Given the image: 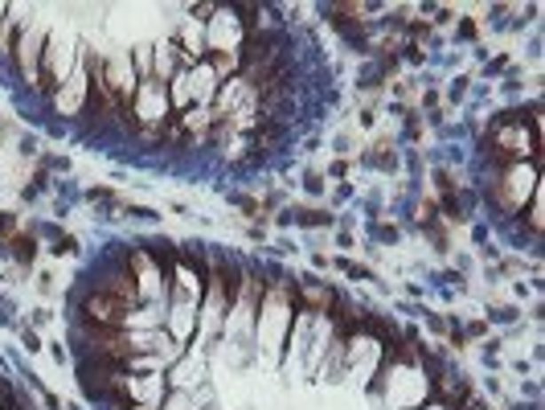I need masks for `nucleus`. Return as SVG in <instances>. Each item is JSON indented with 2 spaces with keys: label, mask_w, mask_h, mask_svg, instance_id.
<instances>
[{
  "label": "nucleus",
  "mask_w": 545,
  "mask_h": 410,
  "mask_svg": "<svg viewBox=\"0 0 545 410\" xmlns=\"http://www.w3.org/2000/svg\"><path fill=\"white\" fill-rule=\"evenodd\" d=\"M75 238H62V242H58V255H75Z\"/></svg>",
  "instance_id": "nucleus-14"
},
{
  "label": "nucleus",
  "mask_w": 545,
  "mask_h": 410,
  "mask_svg": "<svg viewBox=\"0 0 545 410\" xmlns=\"http://www.w3.org/2000/svg\"><path fill=\"white\" fill-rule=\"evenodd\" d=\"M541 230H545V222H541V185H537L533 189V209H529V234L541 238Z\"/></svg>",
  "instance_id": "nucleus-8"
},
{
  "label": "nucleus",
  "mask_w": 545,
  "mask_h": 410,
  "mask_svg": "<svg viewBox=\"0 0 545 410\" xmlns=\"http://www.w3.org/2000/svg\"><path fill=\"white\" fill-rule=\"evenodd\" d=\"M468 410H484V406H468Z\"/></svg>",
  "instance_id": "nucleus-16"
},
{
  "label": "nucleus",
  "mask_w": 545,
  "mask_h": 410,
  "mask_svg": "<svg viewBox=\"0 0 545 410\" xmlns=\"http://www.w3.org/2000/svg\"><path fill=\"white\" fill-rule=\"evenodd\" d=\"M205 62H209V70H214L217 83H225V78H238V54H222V50H209L205 54Z\"/></svg>",
  "instance_id": "nucleus-6"
},
{
  "label": "nucleus",
  "mask_w": 545,
  "mask_h": 410,
  "mask_svg": "<svg viewBox=\"0 0 545 410\" xmlns=\"http://www.w3.org/2000/svg\"><path fill=\"white\" fill-rule=\"evenodd\" d=\"M12 255H17V259L21 263H33V255H37V242H33V238H12Z\"/></svg>",
  "instance_id": "nucleus-10"
},
{
  "label": "nucleus",
  "mask_w": 545,
  "mask_h": 410,
  "mask_svg": "<svg viewBox=\"0 0 545 410\" xmlns=\"http://www.w3.org/2000/svg\"><path fill=\"white\" fill-rule=\"evenodd\" d=\"M128 312L131 308H123L119 300H111V296H99L91 292L83 300V308H78V324H83L86 333H115V328H128Z\"/></svg>",
  "instance_id": "nucleus-3"
},
{
  "label": "nucleus",
  "mask_w": 545,
  "mask_h": 410,
  "mask_svg": "<svg viewBox=\"0 0 545 410\" xmlns=\"http://www.w3.org/2000/svg\"><path fill=\"white\" fill-rule=\"evenodd\" d=\"M136 78H139V83H148V78H152V50H148V45H139V50H136Z\"/></svg>",
  "instance_id": "nucleus-9"
},
{
  "label": "nucleus",
  "mask_w": 545,
  "mask_h": 410,
  "mask_svg": "<svg viewBox=\"0 0 545 410\" xmlns=\"http://www.w3.org/2000/svg\"><path fill=\"white\" fill-rule=\"evenodd\" d=\"M296 217H300L304 226H324V222H328V214H320V209H300Z\"/></svg>",
  "instance_id": "nucleus-11"
},
{
  "label": "nucleus",
  "mask_w": 545,
  "mask_h": 410,
  "mask_svg": "<svg viewBox=\"0 0 545 410\" xmlns=\"http://www.w3.org/2000/svg\"><path fill=\"white\" fill-rule=\"evenodd\" d=\"M209 12H214V4H197V9H193V21H205Z\"/></svg>",
  "instance_id": "nucleus-13"
},
{
  "label": "nucleus",
  "mask_w": 545,
  "mask_h": 410,
  "mask_svg": "<svg viewBox=\"0 0 545 410\" xmlns=\"http://www.w3.org/2000/svg\"><path fill=\"white\" fill-rule=\"evenodd\" d=\"M4 17H9V9H4V4H0V25H4Z\"/></svg>",
  "instance_id": "nucleus-15"
},
{
  "label": "nucleus",
  "mask_w": 545,
  "mask_h": 410,
  "mask_svg": "<svg viewBox=\"0 0 545 410\" xmlns=\"http://www.w3.org/2000/svg\"><path fill=\"white\" fill-rule=\"evenodd\" d=\"M296 296H300V300H308L312 308H328V304H332V296L324 292V288H316V283H304Z\"/></svg>",
  "instance_id": "nucleus-7"
},
{
  "label": "nucleus",
  "mask_w": 545,
  "mask_h": 410,
  "mask_svg": "<svg viewBox=\"0 0 545 410\" xmlns=\"http://www.w3.org/2000/svg\"><path fill=\"white\" fill-rule=\"evenodd\" d=\"M541 148V140H537L533 131H525V123L509 111V115L496 119V128L488 131V140H484V152H488V161H496L504 169V164H517L525 161V156H533V152Z\"/></svg>",
  "instance_id": "nucleus-1"
},
{
  "label": "nucleus",
  "mask_w": 545,
  "mask_h": 410,
  "mask_svg": "<svg viewBox=\"0 0 545 410\" xmlns=\"http://www.w3.org/2000/svg\"><path fill=\"white\" fill-rule=\"evenodd\" d=\"M537 185H541V177H537V169H529L525 161L504 164L501 181H492V201L501 205L504 214H517V209H525V197H533Z\"/></svg>",
  "instance_id": "nucleus-2"
},
{
  "label": "nucleus",
  "mask_w": 545,
  "mask_h": 410,
  "mask_svg": "<svg viewBox=\"0 0 545 410\" xmlns=\"http://www.w3.org/2000/svg\"><path fill=\"white\" fill-rule=\"evenodd\" d=\"M161 410H189V402H185V394H172L169 406H161Z\"/></svg>",
  "instance_id": "nucleus-12"
},
{
  "label": "nucleus",
  "mask_w": 545,
  "mask_h": 410,
  "mask_svg": "<svg viewBox=\"0 0 545 410\" xmlns=\"http://www.w3.org/2000/svg\"><path fill=\"white\" fill-rule=\"evenodd\" d=\"M95 292L119 300L123 308H136L139 304V283H136V275H128V271H111V275H103V280L95 283Z\"/></svg>",
  "instance_id": "nucleus-5"
},
{
  "label": "nucleus",
  "mask_w": 545,
  "mask_h": 410,
  "mask_svg": "<svg viewBox=\"0 0 545 410\" xmlns=\"http://www.w3.org/2000/svg\"><path fill=\"white\" fill-rule=\"evenodd\" d=\"M42 58H45V29H37V25H25L21 37H17V50H12V62H17V70L25 75V83H37L42 87Z\"/></svg>",
  "instance_id": "nucleus-4"
}]
</instances>
